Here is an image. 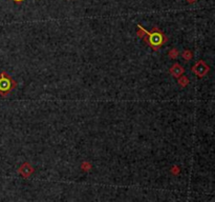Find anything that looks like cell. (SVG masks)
Wrapping results in <instances>:
<instances>
[{
  "label": "cell",
  "instance_id": "6da1fadb",
  "mask_svg": "<svg viewBox=\"0 0 215 202\" xmlns=\"http://www.w3.org/2000/svg\"><path fill=\"white\" fill-rule=\"evenodd\" d=\"M143 39L145 40L147 44L152 47L153 51H158L161 49V46L168 41L167 36L160 29H157L156 26H154L151 32L147 31L146 35H145Z\"/></svg>",
  "mask_w": 215,
  "mask_h": 202
},
{
  "label": "cell",
  "instance_id": "7a4b0ae2",
  "mask_svg": "<svg viewBox=\"0 0 215 202\" xmlns=\"http://www.w3.org/2000/svg\"><path fill=\"white\" fill-rule=\"evenodd\" d=\"M16 87H17V82L6 72H1L0 74V95L2 97L8 96Z\"/></svg>",
  "mask_w": 215,
  "mask_h": 202
},
{
  "label": "cell",
  "instance_id": "3957f363",
  "mask_svg": "<svg viewBox=\"0 0 215 202\" xmlns=\"http://www.w3.org/2000/svg\"><path fill=\"white\" fill-rule=\"evenodd\" d=\"M210 71V66L204 60H198L193 66H192V72L196 75L198 78H204Z\"/></svg>",
  "mask_w": 215,
  "mask_h": 202
},
{
  "label": "cell",
  "instance_id": "277c9868",
  "mask_svg": "<svg viewBox=\"0 0 215 202\" xmlns=\"http://www.w3.org/2000/svg\"><path fill=\"white\" fill-rule=\"evenodd\" d=\"M34 172H35L34 168H33V166H31L29 162H24L23 164H22V165L18 168L19 175H21V176L23 177L24 179L29 178V177L31 176V175L34 173Z\"/></svg>",
  "mask_w": 215,
  "mask_h": 202
},
{
  "label": "cell",
  "instance_id": "5b68a950",
  "mask_svg": "<svg viewBox=\"0 0 215 202\" xmlns=\"http://www.w3.org/2000/svg\"><path fill=\"white\" fill-rule=\"evenodd\" d=\"M169 72H170V74L173 77L178 78V77H181V75L185 73V68H184L179 63H175V64H173V65L171 66Z\"/></svg>",
  "mask_w": 215,
  "mask_h": 202
},
{
  "label": "cell",
  "instance_id": "8992f818",
  "mask_svg": "<svg viewBox=\"0 0 215 202\" xmlns=\"http://www.w3.org/2000/svg\"><path fill=\"white\" fill-rule=\"evenodd\" d=\"M177 82H178V84H179L181 87H186L187 85L189 84V82H190V81H189L188 77H187V76H183V75H181V77H178Z\"/></svg>",
  "mask_w": 215,
  "mask_h": 202
},
{
  "label": "cell",
  "instance_id": "52a82bcc",
  "mask_svg": "<svg viewBox=\"0 0 215 202\" xmlns=\"http://www.w3.org/2000/svg\"><path fill=\"white\" fill-rule=\"evenodd\" d=\"M181 57L185 59V61H189V60H191L192 58H193V53H192L191 51H189V50H185L183 52V54H181Z\"/></svg>",
  "mask_w": 215,
  "mask_h": 202
},
{
  "label": "cell",
  "instance_id": "ba28073f",
  "mask_svg": "<svg viewBox=\"0 0 215 202\" xmlns=\"http://www.w3.org/2000/svg\"><path fill=\"white\" fill-rule=\"evenodd\" d=\"M178 55H179V52L177 51V49H172V50H170V52L168 53V56L170 59H176Z\"/></svg>",
  "mask_w": 215,
  "mask_h": 202
},
{
  "label": "cell",
  "instance_id": "9c48e42d",
  "mask_svg": "<svg viewBox=\"0 0 215 202\" xmlns=\"http://www.w3.org/2000/svg\"><path fill=\"white\" fill-rule=\"evenodd\" d=\"M81 170H83L84 172H88L91 170V164L88 161H83L81 163Z\"/></svg>",
  "mask_w": 215,
  "mask_h": 202
},
{
  "label": "cell",
  "instance_id": "30bf717a",
  "mask_svg": "<svg viewBox=\"0 0 215 202\" xmlns=\"http://www.w3.org/2000/svg\"><path fill=\"white\" fill-rule=\"evenodd\" d=\"M170 173L172 174V175H174V176H178V175L181 174V168H179V166H177V165L171 166Z\"/></svg>",
  "mask_w": 215,
  "mask_h": 202
},
{
  "label": "cell",
  "instance_id": "8fae6325",
  "mask_svg": "<svg viewBox=\"0 0 215 202\" xmlns=\"http://www.w3.org/2000/svg\"><path fill=\"white\" fill-rule=\"evenodd\" d=\"M13 1L15 3H17V4H19V3H21L22 1H23V0H13Z\"/></svg>",
  "mask_w": 215,
  "mask_h": 202
},
{
  "label": "cell",
  "instance_id": "7c38bea8",
  "mask_svg": "<svg viewBox=\"0 0 215 202\" xmlns=\"http://www.w3.org/2000/svg\"><path fill=\"white\" fill-rule=\"evenodd\" d=\"M188 2H191L192 3V2H194V0H188Z\"/></svg>",
  "mask_w": 215,
  "mask_h": 202
}]
</instances>
